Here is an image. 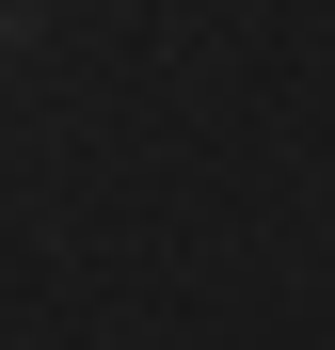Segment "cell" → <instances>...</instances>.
Masks as SVG:
<instances>
[{"mask_svg": "<svg viewBox=\"0 0 335 350\" xmlns=\"http://www.w3.org/2000/svg\"><path fill=\"white\" fill-rule=\"evenodd\" d=\"M0 48H16V0H0Z\"/></svg>", "mask_w": 335, "mask_h": 350, "instance_id": "cell-1", "label": "cell"}]
</instances>
